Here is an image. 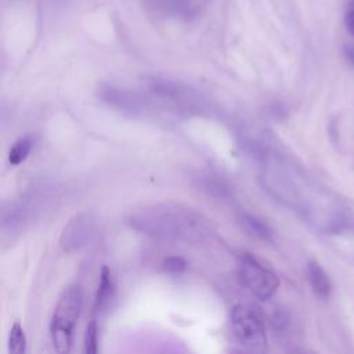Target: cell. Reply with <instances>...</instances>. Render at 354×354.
Here are the masks:
<instances>
[{
  "label": "cell",
  "instance_id": "5bb4252c",
  "mask_svg": "<svg viewBox=\"0 0 354 354\" xmlns=\"http://www.w3.org/2000/svg\"><path fill=\"white\" fill-rule=\"evenodd\" d=\"M97 351H98V326H97V322L91 319L84 333V353L95 354Z\"/></svg>",
  "mask_w": 354,
  "mask_h": 354
},
{
  "label": "cell",
  "instance_id": "7c38bea8",
  "mask_svg": "<svg viewBox=\"0 0 354 354\" xmlns=\"http://www.w3.org/2000/svg\"><path fill=\"white\" fill-rule=\"evenodd\" d=\"M33 138L30 136H25V137H21L18 138L14 145L11 147L10 152H8V162L12 165V166H17L19 163H22L29 152L32 151L33 148Z\"/></svg>",
  "mask_w": 354,
  "mask_h": 354
},
{
  "label": "cell",
  "instance_id": "6da1fadb",
  "mask_svg": "<svg viewBox=\"0 0 354 354\" xmlns=\"http://www.w3.org/2000/svg\"><path fill=\"white\" fill-rule=\"evenodd\" d=\"M129 221L134 230L163 241L198 243L210 234L209 224L201 213L174 202L145 206L134 212Z\"/></svg>",
  "mask_w": 354,
  "mask_h": 354
},
{
  "label": "cell",
  "instance_id": "5b68a950",
  "mask_svg": "<svg viewBox=\"0 0 354 354\" xmlns=\"http://www.w3.org/2000/svg\"><path fill=\"white\" fill-rule=\"evenodd\" d=\"M149 90L156 97L169 101L177 106L194 108L198 104V98L191 88L170 79L152 77L149 80Z\"/></svg>",
  "mask_w": 354,
  "mask_h": 354
},
{
  "label": "cell",
  "instance_id": "7a4b0ae2",
  "mask_svg": "<svg viewBox=\"0 0 354 354\" xmlns=\"http://www.w3.org/2000/svg\"><path fill=\"white\" fill-rule=\"evenodd\" d=\"M82 307V290L69 286L61 295L50 322V336L58 353H68L72 346V332L77 322Z\"/></svg>",
  "mask_w": 354,
  "mask_h": 354
},
{
  "label": "cell",
  "instance_id": "8fae6325",
  "mask_svg": "<svg viewBox=\"0 0 354 354\" xmlns=\"http://www.w3.org/2000/svg\"><path fill=\"white\" fill-rule=\"evenodd\" d=\"M199 185L209 195H213L218 199H231L234 196L232 187L218 176H203L199 180Z\"/></svg>",
  "mask_w": 354,
  "mask_h": 354
},
{
  "label": "cell",
  "instance_id": "e0dca14e",
  "mask_svg": "<svg viewBox=\"0 0 354 354\" xmlns=\"http://www.w3.org/2000/svg\"><path fill=\"white\" fill-rule=\"evenodd\" d=\"M344 53H346V57L347 59L354 65V47L353 46H348L344 48Z\"/></svg>",
  "mask_w": 354,
  "mask_h": 354
},
{
  "label": "cell",
  "instance_id": "ba28073f",
  "mask_svg": "<svg viewBox=\"0 0 354 354\" xmlns=\"http://www.w3.org/2000/svg\"><path fill=\"white\" fill-rule=\"evenodd\" d=\"M238 220L241 225L245 228V231L253 238L267 241V242H271L274 239V232L271 227L260 217L248 212H241Z\"/></svg>",
  "mask_w": 354,
  "mask_h": 354
},
{
  "label": "cell",
  "instance_id": "52a82bcc",
  "mask_svg": "<svg viewBox=\"0 0 354 354\" xmlns=\"http://www.w3.org/2000/svg\"><path fill=\"white\" fill-rule=\"evenodd\" d=\"M98 97L102 101H105L122 111H126V112L138 113L145 109V102L138 95H136L131 91L119 88V87L104 86L100 88Z\"/></svg>",
  "mask_w": 354,
  "mask_h": 354
},
{
  "label": "cell",
  "instance_id": "8992f818",
  "mask_svg": "<svg viewBox=\"0 0 354 354\" xmlns=\"http://www.w3.org/2000/svg\"><path fill=\"white\" fill-rule=\"evenodd\" d=\"M94 231V220L88 213L75 216L64 228L59 245L64 252H73L82 248Z\"/></svg>",
  "mask_w": 354,
  "mask_h": 354
},
{
  "label": "cell",
  "instance_id": "2e32d148",
  "mask_svg": "<svg viewBox=\"0 0 354 354\" xmlns=\"http://www.w3.org/2000/svg\"><path fill=\"white\" fill-rule=\"evenodd\" d=\"M344 24L347 30L354 36V10H348L344 17Z\"/></svg>",
  "mask_w": 354,
  "mask_h": 354
},
{
  "label": "cell",
  "instance_id": "277c9868",
  "mask_svg": "<svg viewBox=\"0 0 354 354\" xmlns=\"http://www.w3.org/2000/svg\"><path fill=\"white\" fill-rule=\"evenodd\" d=\"M231 330L235 340L245 348L261 351L267 346V333L261 318L250 307L236 304L230 313Z\"/></svg>",
  "mask_w": 354,
  "mask_h": 354
},
{
  "label": "cell",
  "instance_id": "30bf717a",
  "mask_svg": "<svg viewBox=\"0 0 354 354\" xmlns=\"http://www.w3.org/2000/svg\"><path fill=\"white\" fill-rule=\"evenodd\" d=\"M307 275L313 292L322 300L328 299L330 295V281L324 268L317 261H311L307 266Z\"/></svg>",
  "mask_w": 354,
  "mask_h": 354
},
{
  "label": "cell",
  "instance_id": "9a60e30c",
  "mask_svg": "<svg viewBox=\"0 0 354 354\" xmlns=\"http://www.w3.org/2000/svg\"><path fill=\"white\" fill-rule=\"evenodd\" d=\"M187 267H188V263L185 261V259H183L180 256H169L162 263V268L171 274L183 272L187 270Z\"/></svg>",
  "mask_w": 354,
  "mask_h": 354
},
{
  "label": "cell",
  "instance_id": "9c48e42d",
  "mask_svg": "<svg viewBox=\"0 0 354 354\" xmlns=\"http://www.w3.org/2000/svg\"><path fill=\"white\" fill-rule=\"evenodd\" d=\"M113 292H115L113 277L111 274V270L106 266H104L101 270V274H100V283H98V289L95 293L94 310L100 313L104 308H106L113 297Z\"/></svg>",
  "mask_w": 354,
  "mask_h": 354
},
{
  "label": "cell",
  "instance_id": "ac0fdd59",
  "mask_svg": "<svg viewBox=\"0 0 354 354\" xmlns=\"http://www.w3.org/2000/svg\"><path fill=\"white\" fill-rule=\"evenodd\" d=\"M348 10H354V0H350V3H348Z\"/></svg>",
  "mask_w": 354,
  "mask_h": 354
},
{
  "label": "cell",
  "instance_id": "3957f363",
  "mask_svg": "<svg viewBox=\"0 0 354 354\" xmlns=\"http://www.w3.org/2000/svg\"><path fill=\"white\" fill-rule=\"evenodd\" d=\"M241 283L257 299H270L279 286L278 275L252 253H242L236 263Z\"/></svg>",
  "mask_w": 354,
  "mask_h": 354
},
{
  "label": "cell",
  "instance_id": "4fadbf2b",
  "mask_svg": "<svg viewBox=\"0 0 354 354\" xmlns=\"http://www.w3.org/2000/svg\"><path fill=\"white\" fill-rule=\"evenodd\" d=\"M8 350L15 354L25 353L26 350V336L19 322H14L8 335Z\"/></svg>",
  "mask_w": 354,
  "mask_h": 354
}]
</instances>
